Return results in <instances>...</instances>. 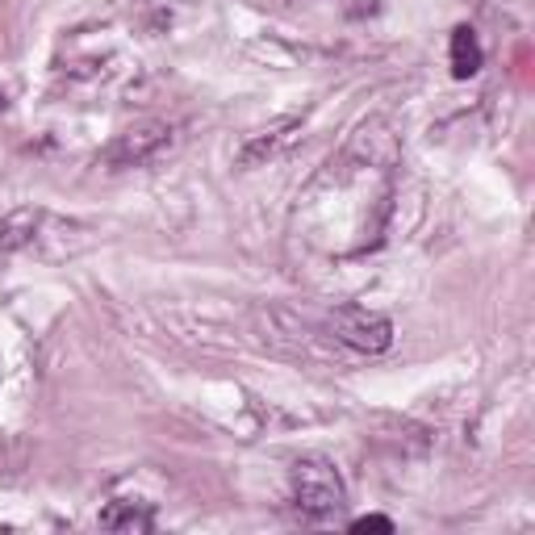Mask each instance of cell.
I'll return each instance as SVG.
<instances>
[{
    "label": "cell",
    "mask_w": 535,
    "mask_h": 535,
    "mask_svg": "<svg viewBox=\"0 0 535 535\" xmlns=\"http://www.w3.org/2000/svg\"><path fill=\"white\" fill-rule=\"evenodd\" d=\"M289 490L306 519H327L343 506V477L327 456H301L289 473Z\"/></svg>",
    "instance_id": "obj_1"
},
{
    "label": "cell",
    "mask_w": 535,
    "mask_h": 535,
    "mask_svg": "<svg viewBox=\"0 0 535 535\" xmlns=\"http://www.w3.org/2000/svg\"><path fill=\"white\" fill-rule=\"evenodd\" d=\"M172 138H176V130L168 122H143V126H134V130L113 138L101 159H105V168H113V172L147 168V164H155V159L172 147Z\"/></svg>",
    "instance_id": "obj_2"
},
{
    "label": "cell",
    "mask_w": 535,
    "mask_h": 535,
    "mask_svg": "<svg viewBox=\"0 0 535 535\" xmlns=\"http://www.w3.org/2000/svg\"><path fill=\"white\" fill-rule=\"evenodd\" d=\"M331 331L339 343L356 347L364 356H377V352H389L393 343V322L385 314H372L364 306H339L331 314Z\"/></svg>",
    "instance_id": "obj_3"
},
{
    "label": "cell",
    "mask_w": 535,
    "mask_h": 535,
    "mask_svg": "<svg viewBox=\"0 0 535 535\" xmlns=\"http://www.w3.org/2000/svg\"><path fill=\"white\" fill-rule=\"evenodd\" d=\"M38 226H42V209H13L9 218H0V260L21 247H30L34 235H38Z\"/></svg>",
    "instance_id": "obj_4"
},
{
    "label": "cell",
    "mask_w": 535,
    "mask_h": 535,
    "mask_svg": "<svg viewBox=\"0 0 535 535\" xmlns=\"http://www.w3.org/2000/svg\"><path fill=\"white\" fill-rule=\"evenodd\" d=\"M293 130H297V122H281V126H272V130H264V134H255L251 143L239 151V164H243V168H260L264 159H272L276 151L289 143Z\"/></svg>",
    "instance_id": "obj_5"
},
{
    "label": "cell",
    "mask_w": 535,
    "mask_h": 535,
    "mask_svg": "<svg viewBox=\"0 0 535 535\" xmlns=\"http://www.w3.org/2000/svg\"><path fill=\"white\" fill-rule=\"evenodd\" d=\"M477 72H481V42L469 26H460V30H452V76L469 80Z\"/></svg>",
    "instance_id": "obj_6"
},
{
    "label": "cell",
    "mask_w": 535,
    "mask_h": 535,
    "mask_svg": "<svg viewBox=\"0 0 535 535\" xmlns=\"http://www.w3.org/2000/svg\"><path fill=\"white\" fill-rule=\"evenodd\" d=\"M101 527L105 531H151V510L134 502H113L101 510Z\"/></svg>",
    "instance_id": "obj_7"
},
{
    "label": "cell",
    "mask_w": 535,
    "mask_h": 535,
    "mask_svg": "<svg viewBox=\"0 0 535 535\" xmlns=\"http://www.w3.org/2000/svg\"><path fill=\"white\" fill-rule=\"evenodd\" d=\"M352 531H393V519H381V515H364L352 523Z\"/></svg>",
    "instance_id": "obj_8"
}]
</instances>
